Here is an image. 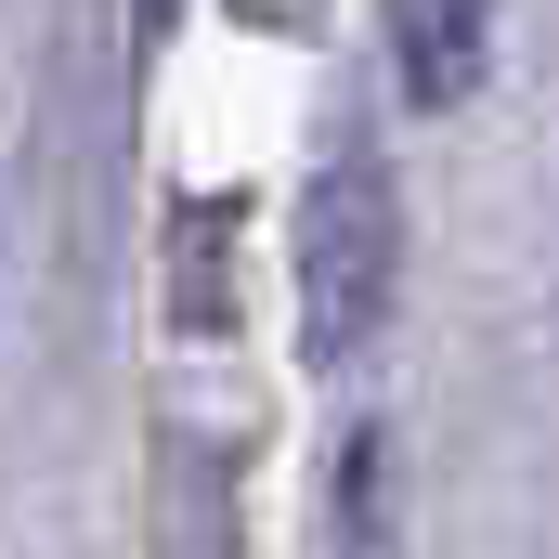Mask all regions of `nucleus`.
Here are the masks:
<instances>
[{"label": "nucleus", "instance_id": "f257e3e1", "mask_svg": "<svg viewBox=\"0 0 559 559\" xmlns=\"http://www.w3.org/2000/svg\"><path fill=\"white\" fill-rule=\"evenodd\" d=\"M391 286H404V209H391V169L365 143H338L299 195V338L312 365H352L378 325H391Z\"/></svg>", "mask_w": 559, "mask_h": 559}, {"label": "nucleus", "instance_id": "f03ea898", "mask_svg": "<svg viewBox=\"0 0 559 559\" xmlns=\"http://www.w3.org/2000/svg\"><path fill=\"white\" fill-rule=\"evenodd\" d=\"M391 66L404 105H468L495 66V0H391Z\"/></svg>", "mask_w": 559, "mask_h": 559}]
</instances>
